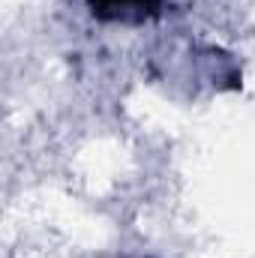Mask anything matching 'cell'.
Wrapping results in <instances>:
<instances>
[{
	"mask_svg": "<svg viewBox=\"0 0 255 258\" xmlns=\"http://www.w3.org/2000/svg\"><path fill=\"white\" fill-rule=\"evenodd\" d=\"M93 18L99 21H120V24H141L159 15L162 0H87Z\"/></svg>",
	"mask_w": 255,
	"mask_h": 258,
	"instance_id": "6da1fadb",
	"label": "cell"
}]
</instances>
